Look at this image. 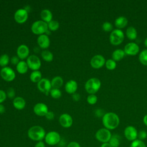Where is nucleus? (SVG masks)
<instances>
[{
    "label": "nucleus",
    "instance_id": "20e7f679",
    "mask_svg": "<svg viewBox=\"0 0 147 147\" xmlns=\"http://www.w3.org/2000/svg\"><path fill=\"white\" fill-rule=\"evenodd\" d=\"M48 30V24L42 20H37L34 22L31 26V30L33 33L39 36L45 34Z\"/></svg>",
    "mask_w": 147,
    "mask_h": 147
},
{
    "label": "nucleus",
    "instance_id": "f704fd0d",
    "mask_svg": "<svg viewBox=\"0 0 147 147\" xmlns=\"http://www.w3.org/2000/svg\"><path fill=\"white\" fill-rule=\"evenodd\" d=\"M130 147H147L143 141L137 139L131 142Z\"/></svg>",
    "mask_w": 147,
    "mask_h": 147
},
{
    "label": "nucleus",
    "instance_id": "58836bf2",
    "mask_svg": "<svg viewBox=\"0 0 147 147\" xmlns=\"http://www.w3.org/2000/svg\"><path fill=\"white\" fill-rule=\"evenodd\" d=\"M6 95H7V96L10 98V99H14L16 97V92H15V91L14 90L13 88L12 87H10L7 89V92H6Z\"/></svg>",
    "mask_w": 147,
    "mask_h": 147
},
{
    "label": "nucleus",
    "instance_id": "6ab92c4d",
    "mask_svg": "<svg viewBox=\"0 0 147 147\" xmlns=\"http://www.w3.org/2000/svg\"><path fill=\"white\" fill-rule=\"evenodd\" d=\"M77 89H78V84L75 80H70L65 83V90L68 94H74L76 92Z\"/></svg>",
    "mask_w": 147,
    "mask_h": 147
},
{
    "label": "nucleus",
    "instance_id": "f8f14e48",
    "mask_svg": "<svg viewBox=\"0 0 147 147\" xmlns=\"http://www.w3.org/2000/svg\"><path fill=\"white\" fill-rule=\"evenodd\" d=\"M28 18V13L25 9H19L14 13V18L18 24H24Z\"/></svg>",
    "mask_w": 147,
    "mask_h": 147
},
{
    "label": "nucleus",
    "instance_id": "e433bc0d",
    "mask_svg": "<svg viewBox=\"0 0 147 147\" xmlns=\"http://www.w3.org/2000/svg\"><path fill=\"white\" fill-rule=\"evenodd\" d=\"M98 98L95 94H90L87 98V102L90 105H94L97 102Z\"/></svg>",
    "mask_w": 147,
    "mask_h": 147
},
{
    "label": "nucleus",
    "instance_id": "5701e85b",
    "mask_svg": "<svg viewBox=\"0 0 147 147\" xmlns=\"http://www.w3.org/2000/svg\"><path fill=\"white\" fill-rule=\"evenodd\" d=\"M124 51L122 49H117L114 50L112 53V59L115 61H119L121 60L125 56Z\"/></svg>",
    "mask_w": 147,
    "mask_h": 147
},
{
    "label": "nucleus",
    "instance_id": "a18cd8bd",
    "mask_svg": "<svg viewBox=\"0 0 147 147\" xmlns=\"http://www.w3.org/2000/svg\"><path fill=\"white\" fill-rule=\"evenodd\" d=\"M72 99L74 101H79V99H80V95L79 94L75 92V94H72Z\"/></svg>",
    "mask_w": 147,
    "mask_h": 147
},
{
    "label": "nucleus",
    "instance_id": "c03bdc74",
    "mask_svg": "<svg viewBox=\"0 0 147 147\" xmlns=\"http://www.w3.org/2000/svg\"><path fill=\"white\" fill-rule=\"evenodd\" d=\"M67 147H81V146H80V145L78 142L71 141L68 144Z\"/></svg>",
    "mask_w": 147,
    "mask_h": 147
},
{
    "label": "nucleus",
    "instance_id": "603ef678",
    "mask_svg": "<svg viewBox=\"0 0 147 147\" xmlns=\"http://www.w3.org/2000/svg\"><path fill=\"white\" fill-rule=\"evenodd\" d=\"M59 147H64V146H59Z\"/></svg>",
    "mask_w": 147,
    "mask_h": 147
},
{
    "label": "nucleus",
    "instance_id": "a878e982",
    "mask_svg": "<svg viewBox=\"0 0 147 147\" xmlns=\"http://www.w3.org/2000/svg\"><path fill=\"white\" fill-rule=\"evenodd\" d=\"M28 65L26 61L24 60H21L18 64L16 65V69L19 74H24L28 72Z\"/></svg>",
    "mask_w": 147,
    "mask_h": 147
},
{
    "label": "nucleus",
    "instance_id": "423d86ee",
    "mask_svg": "<svg viewBox=\"0 0 147 147\" xmlns=\"http://www.w3.org/2000/svg\"><path fill=\"white\" fill-rule=\"evenodd\" d=\"M111 136L112 134L110 130L105 127L99 129L96 131L95 134L96 140L102 144L109 142Z\"/></svg>",
    "mask_w": 147,
    "mask_h": 147
},
{
    "label": "nucleus",
    "instance_id": "9b49d317",
    "mask_svg": "<svg viewBox=\"0 0 147 147\" xmlns=\"http://www.w3.org/2000/svg\"><path fill=\"white\" fill-rule=\"evenodd\" d=\"M123 134L126 140L132 142L137 139L138 131L133 126L129 125L126 126L124 129Z\"/></svg>",
    "mask_w": 147,
    "mask_h": 147
},
{
    "label": "nucleus",
    "instance_id": "79ce46f5",
    "mask_svg": "<svg viewBox=\"0 0 147 147\" xmlns=\"http://www.w3.org/2000/svg\"><path fill=\"white\" fill-rule=\"evenodd\" d=\"M95 115L98 117H103L105 113H104L103 110L100 109H96L95 110Z\"/></svg>",
    "mask_w": 147,
    "mask_h": 147
},
{
    "label": "nucleus",
    "instance_id": "0eeeda50",
    "mask_svg": "<svg viewBox=\"0 0 147 147\" xmlns=\"http://www.w3.org/2000/svg\"><path fill=\"white\" fill-rule=\"evenodd\" d=\"M45 142L47 144L50 146H53L58 144L61 141V137L60 134L56 131H50L46 133Z\"/></svg>",
    "mask_w": 147,
    "mask_h": 147
},
{
    "label": "nucleus",
    "instance_id": "8fccbe9b",
    "mask_svg": "<svg viewBox=\"0 0 147 147\" xmlns=\"http://www.w3.org/2000/svg\"><path fill=\"white\" fill-rule=\"evenodd\" d=\"M143 122L145 126H147V114L145 115V116L143 118Z\"/></svg>",
    "mask_w": 147,
    "mask_h": 147
},
{
    "label": "nucleus",
    "instance_id": "39448f33",
    "mask_svg": "<svg viewBox=\"0 0 147 147\" xmlns=\"http://www.w3.org/2000/svg\"><path fill=\"white\" fill-rule=\"evenodd\" d=\"M125 35L123 31L121 29H115L113 30L109 36L110 43L113 45H118L124 40Z\"/></svg>",
    "mask_w": 147,
    "mask_h": 147
},
{
    "label": "nucleus",
    "instance_id": "f03ea898",
    "mask_svg": "<svg viewBox=\"0 0 147 147\" xmlns=\"http://www.w3.org/2000/svg\"><path fill=\"white\" fill-rule=\"evenodd\" d=\"M45 130L41 126H33L28 130V137L34 141L38 142L42 141L45 138Z\"/></svg>",
    "mask_w": 147,
    "mask_h": 147
},
{
    "label": "nucleus",
    "instance_id": "6e6552de",
    "mask_svg": "<svg viewBox=\"0 0 147 147\" xmlns=\"http://www.w3.org/2000/svg\"><path fill=\"white\" fill-rule=\"evenodd\" d=\"M29 68L33 71H37L41 67V62L39 57L34 55L29 56L26 61Z\"/></svg>",
    "mask_w": 147,
    "mask_h": 147
},
{
    "label": "nucleus",
    "instance_id": "393cba45",
    "mask_svg": "<svg viewBox=\"0 0 147 147\" xmlns=\"http://www.w3.org/2000/svg\"><path fill=\"white\" fill-rule=\"evenodd\" d=\"M126 35L130 40H134L137 37V32L136 29L133 26H129L126 29Z\"/></svg>",
    "mask_w": 147,
    "mask_h": 147
},
{
    "label": "nucleus",
    "instance_id": "dca6fc26",
    "mask_svg": "<svg viewBox=\"0 0 147 147\" xmlns=\"http://www.w3.org/2000/svg\"><path fill=\"white\" fill-rule=\"evenodd\" d=\"M33 111L38 116L45 117L49 110L47 105L44 103H38L34 106Z\"/></svg>",
    "mask_w": 147,
    "mask_h": 147
},
{
    "label": "nucleus",
    "instance_id": "de8ad7c7",
    "mask_svg": "<svg viewBox=\"0 0 147 147\" xmlns=\"http://www.w3.org/2000/svg\"><path fill=\"white\" fill-rule=\"evenodd\" d=\"M5 106L3 105L0 104V114H3L5 113Z\"/></svg>",
    "mask_w": 147,
    "mask_h": 147
},
{
    "label": "nucleus",
    "instance_id": "aec40b11",
    "mask_svg": "<svg viewBox=\"0 0 147 147\" xmlns=\"http://www.w3.org/2000/svg\"><path fill=\"white\" fill-rule=\"evenodd\" d=\"M13 105L15 109L21 110L25 108L26 106V101L23 98L17 96L13 99Z\"/></svg>",
    "mask_w": 147,
    "mask_h": 147
},
{
    "label": "nucleus",
    "instance_id": "a19ab883",
    "mask_svg": "<svg viewBox=\"0 0 147 147\" xmlns=\"http://www.w3.org/2000/svg\"><path fill=\"white\" fill-rule=\"evenodd\" d=\"M10 62L13 65H17L18 64V63L20 61V59L18 56H13L11 59H10Z\"/></svg>",
    "mask_w": 147,
    "mask_h": 147
},
{
    "label": "nucleus",
    "instance_id": "c85d7f7f",
    "mask_svg": "<svg viewBox=\"0 0 147 147\" xmlns=\"http://www.w3.org/2000/svg\"><path fill=\"white\" fill-rule=\"evenodd\" d=\"M41 55L42 59L47 62H51L53 60V55L49 51H48V50L42 51Z\"/></svg>",
    "mask_w": 147,
    "mask_h": 147
},
{
    "label": "nucleus",
    "instance_id": "4c0bfd02",
    "mask_svg": "<svg viewBox=\"0 0 147 147\" xmlns=\"http://www.w3.org/2000/svg\"><path fill=\"white\" fill-rule=\"evenodd\" d=\"M147 138V132L145 130H141L138 131L137 139L143 141Z\"/></svg>",
    "mask_w": 147,
    "mask_h": 147
},
{
    "label": "nucleus",
    "instance_id": "c9c22d12",
    "mask_svg": "<svg viewBox=\"0 0 147 147\" xmlns=\"http://www.w3.org/2000/svg\"><path fill=\"white\" fill-rule=\"evenodd\" d=\"M102 29L106 32H110L113 31V26L112 24L109 21H106L102 24Z\"/></svg>",
    "mask_w": 147,
    "mask_h": 147
},
{
    "label": "nucleus",
    "instance_id": "37998d69",
    "mask_svg": "<svg viewBox=\"0 0 147 147\" xmlns=\"http://www.w3.org/2000/svg\"><path fill=\"white\" fill-rule=\"evenodd\" d=\"M45 118L48 119V120H52L54 119L55 118V114L52 111H48L47 114L45 115Z\"/></svg>",
    "mask_w": 147,
    "mask_h": 147
},
{
    "label": "nucleus",
    "instance_id": "4be33fe9",
    "mask_svg": "<svg viewBox=\"0 0 147 147\" xmlns=\"http://www.w3.org/2000/svg\"><path fill=\"white\" fill-rule=\"evenodd\" d=\"M40 16L41 20L45 22L46 23H49L52 20V13L49 9H44L41 11Z\"/></svg>",
    "mask_w": 147,
    "mask_h": 147
},
{
    "label": "nucleus",
    "instance_id": "7ed1b4c3",
    "mask_svg": "<svg viewBox=\"0 0 147 147\" xmlns=\"http://www.w3.org/2000/svg\"><path fill=\"white\" fill-rule=\"evenodd\" d=\"M100 86L101 82L98 78H91L86 82L84 88L89 94H95L99 91Z\"/></svg>",
    "mask_w": 147,
    "mask_h": 147
},
{
    "label": "nucleus",
    "instance_id": "2f4dec72",
    "mask_svg": "<svg viewBox=\"0 0 147 147\" xmlns=\"http://www.w3.org/2000/svg\"><path fill=\"white\" fill-rule=\"evenodd\" d=\"M105 65L107 69L112 71L115 69L117 67V63L116 61L113 60L112 59H109L106 61Z\"/></svg>",
    "mask_w": 147,
    "mask_h": 147
},
{
    "label": "nucleus",
    "instance_id": "72a5a7b5",
    "mask_svg": "<svg viewBox=\"0 0 147 147\" xmlns=\"http://www.w3.org/2000/svg\"><path fill=\"white\" fill-rule=\"evenodd\" d=\"M49 93L51 96L54 99H59L61 96V92L59 88H53Z\"/></svg>",
    "mask_w": 147,
    "mask_h": 147
},
{
    "label": "nucleus",
    "instance_id": "09e8293b",
    "mask_svg": "<svg viewBox=\"0 0 147 147\" xmlns=\"http://www.w3.org/2000/svg\"><path fill=\"white\" fill-rule=\"evenodd\" d=\"M100 147H111V146L109 144V142H106V143L102 144Z\"/></svg>",
    "mask_w": 147,
    "mask_h": 147
},
{
    "label": "nucleus",
    "instance_id": "a211bd4d",
    "mask_svg": "<svg viewBox=\"0 0 147 147\" xmlns=\"http://www.w3.org/2000/svg\"><path fill=\"white\" fill-rule=\"evenodd\" d=\"M38 46L42 49H47L50 45V39L48 35L44 34L40 35L37 40Z\"/></svg>",
    "mask_w": 147,
    "mask_h": 147
},
{
    "label": "nucleus",
    "instance_id": "9d476101",
    "mask_svg": "<svg viewBox=\"0 0 147 147\" xmlns=\"http://www.w3.org/2000/svg\"><path fill=\"white\" fill-rule=\"evenodd\" d=\"M37 86L38 90L45 95H48L50 92L52 87L51 81L47 78H42L37 83Z\"/></svg>",
    "mask_w": 147,
    "mask_h": 147
},
{
    "label": "nucleus",
    "instance_id": "2eb2a0df",
    "mask_svg": "<svg viewBox=\"0 0 147 147\" xmlns=\"http://www.w3.org/2000/svg\"><path fill=\"white\" fill-rule=\"evenodd\" d=\"M59 121L60 125L64 128L70 127L73 123V119L72 117L67 113L61 114L59 117Z\"/></svg>",
    "mask_w": 147,
    "mask_h": 147
},
{
    "label": "nucleus",
    "instance_id": "49530a36",
    "mask_svg": "<svg viewBox=\"0 0 147 147\" xmlns=\"http://www.w3.org/2000/svg\"><path fill=\"white\" fill-rule=\"evenodd\" d=\"M34 147H45V143L42 141H41L37 142L36 144L34 145Z\"/></svg>",
    "mask_w": 147,
    "mask_h": 147
},
{
    "label": "nucleus",
    "instance_id": "473e14b6",
    "mask_svg": "<svg viewBox=\"0 0 147 147\" xmlns=\"http://www.w3.org/2000/svg\"><path fill=\"white\" fill-rule=\"evenodd\" d=\"M59 23L58 21L55 20H52L49 23H48V29L50 31H56L59 28Z\"/></svg>",
    "mask_w": 147,
    "mask_h": 147
},
{
    "label": "nucleus",
    "instance_id": "ddd939ff",
    "mask_svg": "<svg viewBox=\"0 0 147 147\" xmlns=\"http://www.w3.org/2000/svg\"><path fill=\"white\" fill-rule=\"evenodd\" d=\"M106 60L101 55H94L90 60V65L94 69H99L105 65Z\"/></svg>",
    "mask_w": 147,
    "mask_h": 147
},
{
    "label": "nucleus",
    "instance_id": "3c124183",
    "mask_svg": "<svg viewBox=\"0 0 147 147\" xmlns=\"http://www.w3.org/2000/svg\"><path fill=\"white\" fill-rule=\"evenodd\" d=\"M144 45L147 48V37L145 38V40H144Z\"/></svg>",
    "mask_w": 147,
    "mask_h": 147
},
{
    "label": "nucleus",
    "instance_id": "b1692460",
    "mask_svg": "<svg viewBox=\"0 0 147 147\" xmlns=\"http://www.w3.org/2000/svg\"><path fill=\"white\" fill-rule=\"evenodd\" d=\"M121 137L118 134H112L109 143L111 146V147H119L121 144Z\"/></svg>",
    "mask_w": 147,
    "mask_h": 147
},
{
    "label": "nucleus",
    "instance_id": "7c9ffc66",
    "mask_svg": "<svg viewBox=\"0 0 147 147\" xmlns=\"http://www.w3.org/2000/svg\"><path fill=\"white\" fill-rule=\"evenodd\" d=\"M10 58L7 54H3L0 56V66L2 68L7 67Z\"/></svg>",
    "mask_w": 147,
    "mask_h": 147
},
{
    "label": "nucleus",
    "instance_id": "1a4fd4ad",
    "mask_svg": "<svg viewBox=\"0 0 147 147\" xmlns=\"http://www.w3.org/2000/svg\"><path fill=\"white\" fill-rule=\"evenodd\" d=\"M1 78L6 82H11L16 78V73L14 71L9 67H3L0 71Z\"/></svg>",
    "mask_w": 147,
    "mask_h": 147
},
{
    "label": "nucleus",
    "instance_id": "bb28decb",
    "mask_svg": "<svg viewBox=\"0 0 147 147\" xmlns=\"http://www.w3.org/2000/svg\"><path fill=\"white\" fill-rule=\"evenodd\" d=\"M52 87L54 88H60L63 84V79L60 76H56L54 77L51 81Z\"/></svg>",
    "mask_w": 147,
    "mask_h": 147
},
{
    "label": "nucleus",
    "instance_id": "c756f323",
    "mask_svg": "<svg viewBox=\"0 0 147 147\" xmlns=\"http://www.w3.org/2000/svg\"><path fill=\"white\" fill-rule=\"evenodd\" d=\"M138 59L140 62L144 65L147 66V49L142 50L139 54Z\"/></svg>",
    "mask_w": 147,
    "mask_h": 147
},
{
    "label": "nucleus",
    "instance_id": "ea45409f",
    "mask_svg": "<svg viewBox=\"0 0 147 147\" xmlns=\"http://www.w3.org/2000/svg\"><path fill=\"white\" fill-rule=\"evenodd\" d=\"M6 97H7L6 92L2 90H0V104H1L2 102H3L5 100V99H6Z\"/></svg>",
    "mask_w": 147,
    "mask_h": 147
},
{
    "label": "nucleus",
    "instance_id": "4468645a",
    "mask_svg": "<svg viewBox=\"0 0 147 147\" xmlns=\"http://www.w3.org/2000/svg\"><path fill=\"white\" fill-rule=\"evenodd\" d=\"M123 51L127 55L135 56L139 52L140 48L138 44L136 42H130L125 45Z\"/></svg>",
    "mask_w": 147,
    "mask_h": 147
},
{
    "label": "nucleus",
    "instance_id": "cd10ccee",
    "mask_svg": "<svg viewBox=\"0 0 147 147\" xmlns=\"http://www.w3.org/2000/svg\"><path fill=\"white\" fill-rule=\"evenodd\" d=\"M30 80L33 83H38L42 79L41 72L39 71H33L31 72L29 76Z\"/></svg>",
    "mask_w": 147,
    "mask_h": 147
},
{
    "label": "nucleus",
    "instance_id": "412c9836",
    "mask_svg": "<svg viewBox=\"0 0 147 147\" xmlns=\"http://www.w3.org/2000/svg\"><path fill=\"white\" fill-rule=\"evenodd\" d=\"M128 23V20L126 17L124 16H119L117 17L115 21H114V24L115 26H116L117 29H121L125 28Z\"/></svg>",
    "mask_w": 147,
    "mask_h": 147
},
{
    "label": "nucleus",
    "instance_id": "f3484780",
    "mask_svg": "<svg viewBox=\"0 0 147 147\" xmlns=\"http://www.w3.org/2000/svg\"><path fill=\"white\" fill-rule=\"evenodd\" d=\"M17 55L20 59L24 60L29 57V49L28 47L25 44L20 45L17 49Z\"/></svg>",
    "mask_w": 147,
    "mask_h": 147
},
{
    "label": "nucleus",
    "instance_id": "f257e3e1",
    "mask_svg": "<svg viewBox=\"0 0 147 147\" xmlns=\"http://www.w3.org/2000/svg\"><path fill=\"white\" fill-rule=\"evenodd\" d=\"M119 117L115 113H106L102 117V123L104 127L109 130L116 129L119 126Z\"/></svg>",
    "mask_w": 147,
    "mask_h": 147
}]
</instances>
